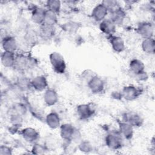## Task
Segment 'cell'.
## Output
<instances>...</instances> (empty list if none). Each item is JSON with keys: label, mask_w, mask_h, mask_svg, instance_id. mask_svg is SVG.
I'll return each instance as SVG.
<instances>
[{"label": "cell", "mask_w": 155, "mask_h": 155, "mask_svg": "<svg viewBox=\"0 0 155 155\" xmlns=\"http://www.w3.org/2000/svg\"><path fill=\"white\" fill-rule=\"evenodd\" d=\"M109 41L112 49L117 53H121L125 49V41L120 36L115 35L109 36Z\"/></svg>", "instance_id": "2e32d148"}, {"label": "cell", "mask_w": 155, "mask_h": 155, "mask_svg": "<svg viewBox=\"0 0 155 155\" xmlns=\"http://www.w3.org/2000/svg\"><path fill=\"white\" fill-rule=\"evenodd\" d=\"M134 76H135L136 79L139 81H145L148 78V74L145 71H144L140 73L135 74Z\"/></svg>", "instance_id": "1f68e13d"}, {"label": "cell", "mask_w": 155, "mask_h": 155, "mask_svg": "<svg viewBox=\"0 0 155 155\" xmlns=\"http://www.w3.org/2000/svg\"><path fill=\"white\" fill-rule=\"evenodd\" d=\"M21 134L23 139L27 142L35 143L39 137V134L32 127H26L21 130Z\"/></svg>", "instance_id": "5bb4252c"}, {"label": "cell", "mask_w": 155, "mask_h": 155, "mask_svg": "<svg viewBox=\"0 0 155 155\" xmlns=\"http://www.w3.org/2000/svg\"><path fill=\"white\" fill-rule=\"evenodd\" d=\"M79 149L82 152L89 153L93 150V146L88 140H81L79 144Z\"/></svg>", "instance_id": "4316f807"}, {"label": "cell", "mask_w": 155, "mask_h": 155, "mask_svg": "<svg viewBox=\"0 0 155 155\" xmlns=\"http://www.w3.org/2000/svg\"><path fill=\"white\" fill-rule=\"evenodd\" d=\"M29 58V57L25 56L22 54L16 56L14 67L21 70H24L25 69L28 68L33 65V64L31 63L33 60Z\"/></svg>", "instance_id": "ac0fdd59"}, {"label": "cell", "mask_w": 155, "mask_h": 155, "mask_svg": "<svg viewBox=\"0 0 155 155\" xmlns=\"http://www.w3.org/2000/svg\"><path fill=\"white\" fill-rule=\"evenodd\" d=\"M53 28H54V27L48 26V25H41V33L44 37L50 38L54 33Z\"/></svg>", "instance_id": "83f0119b"}, {"label": "cell", "mask_w": 155, "mask_h": 155, "mask_svg": "<svg viewBox=\"0 0 155 155\" xmlns=\"http://www.w3.org/2000/svg\"><path fill=\"white\" fill-rule=\"evenodd\" d=\"M122 98L127 101H133L137 99L141 94L140 88L133 85H128L124 87L120 91Z\"/></svg>", "instance_id": "8992f818"}, {"label": "cell", "mask_w": 155, "mask_h": 155, "mask_svg": "<svg viewBox=\"0 0 155 155\" xmlns=\"http://www.w3.org/2000/svg\"><path fill=\"white\" fill-rule=\"evenodd\" d=\"M45 122L47 126L51 129H57L61 126L60 117L55 111H51L46 116Z\"/></svg>", "instance_id": "d6986e66"}, {"label": "cell", "mask_w": 155, "mask_h": 155, "mask_svg": "<svg viewBox=\"0 0 155 155\" xmlns=\"http://www.w3.org/2000/svg\"><path fill=\"white\" fill-rule=\"evenodd\" d=\"M96 107L94 104H82L77 106L76 113L78 117L82 120H87L91 117L96 113Z\"/></svg>", "instance_id": "277c9868"}, {"label": "cell", "mask_w": 155, "mask_h": 155, "mask_svg": "<svg viewBox=\"0 0 155 155\" xmlns=\"http://www.w3.org/2000/svg\"><path fill=\"white\" fill-rule=\"evenodd\" d=\"M124 138L119 131H111L108 133L105 138L106 145L110 149L116 150L122 148Z\"/></svg>", "instance_id": "3957f363"}, {"label": "cell", "mask_w": 155, "mask_h": 155, "mask_svg": "<svg viewBox=\"0 0 155 155\" xmlns=\"http://www.w3.org/2000/svg\"><path fill=\"white\" fill-rule=\"evenodd\" d=\"M43 99L47 106L54 105L59 100L58 94L53 88H47L44 91Z\"/></svg>", "instance_id": "9a60e30c"}, {"label": "cell", "mask_w": 155, "mask_h": 155, "mask_svg": "<svg viewBox=\"0 0 155 155\" xmlns=\"http://www.w3.org/2000/svg\"><path fill=\"white\" fill-rule=\"evenodd\" d=\"M2 47L4 51L15 53L18 48V43L15 38L10 36H6L2 39Z\"/></svg>", "instance_id": "4fadbf2b"}, {"label": "cell", "mask_w": 155, "mask_h": 155, "mask_svg": "<svg viewBox=\"0 0 155 155\" xmlns=\"http://www.w3.org/2000/svg\"><path fill=\"white\" fill-rule=\"evenodd\" d=\"M87 86L93 94H99L105 89V82L100 76L94 74L87 80Z\"/></svg>", "instance_id": "5b68a950"}, {"label": "cell", "mask_w": 155, "mask_h": 155, "mask_svg": "<svg viewBox=\"0 0 155 155\" xmlns=\"http://www.w3.org/2000/svg\"><path fill=\"white\" fill-rule=\"evenodd\" d=\"M122 120L130 124L133 128L141 127L143 122V120L140 115L132 111L124 113L122 116Z\"/></svg>", "instance_id": "52a82bcc"}, {"label": "cell", "mask_w": 155, "mask_h": 155, "mask_svg": "<svg viewBox=\"0 0 155 155\" xmlns=\"http://www.w3.org/2000/svg\"><path fill=\"white\" fill-rule=\"evenodd\" d=\"M145 67L144 63L141 60L137 58L131 59L129 63V69L134 75L144 71Z\"/></svg>", "instance_id": "7402d4cb"}, {"label": "cell", "mask_w": 155, "mask_h": 155, "mask_svg": "<svg viewBox=\"0 0 155 155\" xmlns=\"http://www.w3.org/2000/svg\"><path fill=\"white\" fill-rule=\"evenodd\" d=\"M118 131L124 139L130 140L131 139L134 134L133 127L127 122L123 120L119 122Z\"/></svg>", "instance_id": "e0dca14e"}, {"label": "cell", "mask_w": 155, "mask_h": 155, "mask_svg": "<svg viewBox=\"0 0 155 155\" xmlns=\"http://www.w3.org/2000/svg\"><path fill=\"white\" fill-rule=\"evenodd\" d=\"M109 13L107 8L101 2L97 4L92 10L91 16V18L96 22H101L106 19L107 16Z\"/></svg>", "instance_id": "9c48e42d"}, {"label": "cell", "mask_w": 155, "mask_h": 155, "mask_svg": "<svg viewBox=\"0 0 155 155\" xmlns=\"http://www.w3.org/2000/svg\"><path fill=\"white\" fill-rule=\"evenodd\" d=\"M47 149L44 146V145H42L41 143H35L32 147V153L35 154H44L46 151Z\"/></svg>", "instance_id": "f1b7e54d"}, {"label": "cell", "mask_w": 155, "mask_h": 155, "mask_svg": "<svg viewBox=\"0 0 155 155\" xmlns=\"http://www.w3.org/2000/svg\"><path fill=\"white\" fill-rule=\"evenodd\" d=\"M59 128L61 137L65 141H76L81 137L79 131L70 124H64Z\"/></svg>", "instance_id": "6da1fadb"}, {"label": "cell", "mask_w": 155, "mask_h": 155, "mask_svg": "<svg viewBox=\"0 0 155 155\" xmlns=\"http://www.w3.org/2000/svg\"><path fill=\"white\" fill-rule=\"evenodd\" d=\"M49 60L53 70L58 74L65 73L67 68L64 56L59 52L54 51L50 54Z\"/></svg>", "instance_id": "7a4b0ae2"}, {"label": "cell", "mask_w": 155, "mask_h": 155, "mask_svg": "<svg viewBox=\"0 0 155 155\" xmlns=\"http://www.w3.org/2000/svg\"><path fill=\"white\" fill-rule=\"evenodd\" d=\"M12 154V149L11 148V147L5 145H2L0 147L1 155H9Z\"/></svg>", "instance_id": "4dcf8cb0"}, {"label": "cell", "mask_w": 155, "mask_h": 155, "mask_svg": "<svg viewBox=\"0 0 155 155\" xmlns=\"http://www.w3.org/2000/svg\"><path fill=\"white\" fill-rule=\"evenodd\" d=\"M110 19L116 25H122L126 19V13L120 6L115 10L109 12Z\"/></svg>", "instance_id": "7c38bea8"}, {"label": "cell", "mask_w": 155, "mask_h": 155, "mask_svg": "<svg viewBox=\"0 0 155 155\" xmlns=\"http://www.w3.org/2000/svg\"><path fill=\"white\" fill-rule=\"evenodd\" d=\"M101 3L107 8L108 12H110L120 7L119 2L114 0H105L102 1Z\"/></svg>", "instance_id": "484cf974"}, {"label": "cell", "mask_w": 155, "mask_h": 155, "mask_svg": "<svg viewBox=\"0 0 155 155\" xmlns=\"http://www.w3.org/2000/svg\"><path fill=\"white\" fill-rule=\"evenodd\" d=\"M141 48L143 52L147 54H153L155 50V43L153 38L143 39L141 42Z\"/></svg>", "instance_id": "603a6c76"}, {"label": "cell", "mask_w": 155, "mask_h": 155, "mask_svg": "<svg viewBox=\"0 0 155 155\" xmlns=\"http://www.w3.org/2000/svg\"><path fill=\"white\" fill-rule=\"evenodd\" d=\"M31 87L38 91L45 90L48 87V81L44 75H38L31 80Z\"/></svg>", "instance_id": "8fae6325"}, {"label": "cell", "mask_w": 155, "mask_h": 155, "mask_svg": "<svg viewBox=\"0 0 155 155\" xmlns=\"http://www.w3.org/2000/svg\"><path fill=\"white\" fill-rule=\"evenodd\" d=\"M47 9L58 14L61 8V2L58 0H48L46 1Z\"/></svg>", "instance_id": "d4e9b609"}, {"label": "cell", "mask_w": 155, "mask_h": 155, "mask_svg": "<svg viewBox=\"0 0 155 155\" xmlns=\"http://www.w3.org/2000/svg\"><path fill=\"white\" fill-rule=\"evenodd\" d=\"M18 83V86L20 87L21 89L23 90H26L27 89L31 88V81H29L25 78H22L19 79Z\"/></svg>", "instance_id": "f546056e"}, {"label": "cell", "mask_w": 155, "mask_h": 155, "mask_svg": "<svg viewBox=\"0 0 155 155\" xmlns=\"http://www.w3.org/2000/svg\"><path fill=\"white\" fill-rule=\"evenodd\" d=\"M99 29L109 36L114 35L116 31V25L109 18H106L99 22Z\"/></svg>", "instance_id": "30bf717a"}, {"label": "cell", "mask_w": 155, "mask_h": 155, "mask_svg": "<svg viewBox=\"0 0 155 155\" xmlns=\"http://www.w3.org/2000/svg\"><path fill=\"white\" fill-rule=\"evenodd\" d=\"M15 53L3 51L1 54V61L2 65L6 68L14 67L15 62Z\"/></svg>", "instance_id": "44dd1931"}, {"label": "cell", "mask_w": 155, "mask_h": 155, "mask_svg": "<svg viewBox=\"0 0 155 155\" xmlns=\"http://www.w3.org/2000/svg\"><path fill=\"white\" fill-rule=\"evenodd\" d=\"M46 8L37 7L34 8L32 10L31 19L32 21L38 25H42L44 22V16L45 14Z\"/></svg>", "instance_id": "ffe728a7"}, {"label": "cell", "mask_w": 155, "mask_h": 155, "mask_svg": "<svg viewBox=\"0 0 155 155\" xmlns=\"http://www.w3.org/2000/svg\"><path fill=\"white\" fill-rule=\"evenodd\" d=\"M58 22V14L46 8L42 25L54 27Z\"/></svg>", "instance_id": "cb8c5ba5"}, {"label": "cell", "mask_w": 155, "mask_h": 155, "mask_svg": "<svg viewBox=\"0 0 155 155\" xmlns=\"http://www.w3.org/2000/svg\"><path fill=\"white\" fill-rule=\"evenodd\" d=\"M137 32L143 39L153 38L154 25L150 22H141L137 25Z\"/></svg>", "instance_id": "ba28073f"}]
</instances>
